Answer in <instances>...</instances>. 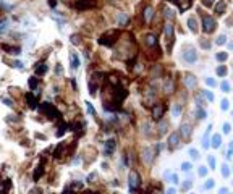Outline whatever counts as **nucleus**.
<instances>
[{
  "label": "nucleus",
  "instance_id": "f257e3e1",
  "mask_svg": "<svg viewBox=\"0 0 233 194\" xmlns=\"http://www.w3.org/2000/svg\"><path fill=\"white\" fill-rule=\"evenodd\" d=\"M118 31H115V29H110V31H107V33H104L102 36H100V39H99V42L102 44V46H113L115 42L118 41Z\"/></svg>",
  "mask_w": 233,
  "mask_h": 194
},
{
  "label": "nucleus",
  "instance_id": "f03ea898",
  "mask_svg": "<svg viewBox=\"0 0 233 194\" xmlns=\"http://www.w3.org/2000/svg\"><path fill=\"white\" fill-rule=\"evenodd\" d=\"M39 112H41V113H45V115L49 116V118H60V112L57 110V108L53 107L52 103H49V102H44L41 105V107H39Z\"/></svg>",
  "mask_w": 233,
  "mask_h": 194
},
{
  "label": "nucleus",
  "instance_id": "7ed1b4c3",
  "mask_svg": "<svg viewBox=\"0 0 233 194\" xmlns=\"http://www.w3.org/2000/svg\"><path fill=\"white\" fill-rule=\"evenodd\" d=\"M202 26H204V33H212L215 29V21H214L212 16H202Z\"/></svg>",
  "mask_w": 233,
  "mask_h": 194
},
{
  "label": "nucleus",
  "instance_id": "20e7f679",
  "mask_svg": "<svg viewBox=\"0 0 233 194\" xmlns=\"http://www.w3.org/2000/svg\"><path fill=\"white\" fill-rule=\"evenodd\" d=\"M128 180H130V191H133V193H135V191L139 188V175L136 173L135 170H133V172H130V176H128Z\"/></svg>",
  "mask_w": 233,
  "mask_h": 194
},
{
  "label": "nucleus",
  "instance_id": "39448f33",
  "mask_svg": "<svg viewBox=\"0 0 233 194\" xmlns=\"http://www.w3.org/2000/svg\"><path fill=\"white\" fill-rule=\"evenodd\" d=\"M162 89H164V92H167V94H170V92L175 91V83H173V79L170 78V76H167V78L164 79V86H162Z\"/></svg>",
  "mask_w": 233,
  "mask_h": 194
},
{
  "label": "nucleus",
  "instance_id": "423d86ee",
  "mask_svg": "<svg viewBox=\"0 0 233 194\" xmlns=\"http://www.w3.org/2000/svg\"><path fill=\"white\" fill-rule=\"evenodd\" d=\"M96 5V0H78L76 2V8L78 10H87L91 7Z\"/></svg>",
  "mask_w": 233,
  "mask_h": 194
},
{
  "label": "nucleus",
  "instance_id": "0eeeda50",
  "mask_svg": "<svg viewBox=\"0 0 233 194\" xmlns=\"http://www.w3.org/2000/svg\"><path fill=\"white\" fill-rule=\"evenodd\" d=\"M144 42H146L147 47H151V49H157V36H155V34H146Z\"/></svg>",
  "mask_w": 233,
  "mask_h": 194
},
{
  "label": "nucleus",
  "instance_id": "6e6552de",
  "mask_svg": "<svg viewBox=\"0 0 233 194\" xmlns=\"http://www.w3.org/2000/svg\"><path fill=\"white\" fill-rule=\"evenodd\" d=\"M164 112H165V107L162 105V103H155L154 110H152V115H154L155 120H160V118H162V115H164Z\"/></svg>",
  "mask_w": 233,
  "mask_h": 194
},
{
  "label": "nucleus",
  "instance_id": "1a4fd4ad",
  "mask_svg": "<svg viewBox=\"0 0 233 194\" xmlns=\"http://www.w3.org/2000/svg\"><path fill=\"white\" fill-rule=\"evenodd\" d=\"M154 154H155V149L152 147H147L146 150L143 152V160L146 162V163H151L152 159H154Z\"/></svg>",
  "mask_w": 233,
  "mask_h": 194
},
{
  "label": "nucleus",
  "instance_id": "9d476101",
  "mask_svg": "<svg viewBox=\"0 0 233 194\" xmlns=\"http://www.w3.org/2000/svg\"><path fill=\"white\" fill-rule=\"evenodd\" d=\"M152 16H154V8H152V7H149V5H147L146 8H144V13H143V20L146 21V23H151Z\"/></svg>",
  "mask_w": 233,
  "mask_h": 194
},
{
  "label": "nucleus",
  "instance_id": "9b49d317",
  "mask_svg": "<svg viewBox=\"0 0 233 194\" xmlns=\"http://www.w3.org/2000/svg\"><path fill=\"white\" fill-rule=\"evenodd\" d=\"M165 36L168 41V47H172L173 44V26L172 25H165Z\"/></svg>",
  "mask_w": 233,
  "mask_h": 194
},
{
  "label": "nucleus",
  "instance_id": "f8f14e48",
  "mask_svg": "<svg viewBox=\"0 0 233 194\" xmlns=\"http://www.w3.org/2000/svg\"><path fill=\"white\" fill-rule=\"evenodd\" d=\"M178 141H180V134H178V133H173L172 136L168 138V147L170 149L176 147V146H178Z\"/></svg>",
  "mask_w": 233,
  "mask_h": 194
},
{
  "label": "nucleus",
  "instance_id": "ddd939ff",
  "mask_svg": "<svg viewBox=\"0 0 233 194\" xmlns=\"http://www.w3.org/2000/svg\"><path fill=\"white\" fill-rule=\"evenodd\" d=\"M44 175V163H41V165H37L36 170H34V175H33V180L34 181H39V178Z\"/></svg>",
  "mask_w": 233,
  "mask_h": 194
},
{
  "label": "nucleus",
  "instance_id": "4468645a",
  "mask_svg": "<svg viewBox=\"0 0 233 194\" xmlns=\"http://www.w3.org/2000/svg\"><path fill=\"white\" fill-rule=\"evenodd\" d=\"M172 2H175V3L180 7L181 12H184L186 8H189V7H191V0H172Z\"/></svg>",
  "mask_w": 233,
  "mask_h": 194
},
{
  "label": "nucleus",
  "instance_id": "2eb2a0df",
  "mask_svg": "<svg viewBox=\"0 0 233 194\" xmlns=\"http://www.w3.org/2000/svg\"><path fill=\"white\" fill-rule=\"evenodd\" d=\"M117 20H118V25L120 26H126L128 23H130V16H128L126 13H118Z\"/></svg>",
  "mask_w": 233,
  "mask_h": 194
},
{
  "label": "nucleus",
  "instance_id": "dca6fc26",
  "mask_svg": "<svg viewBox=\"0 0 233 194\" xmlns=\"http://www.w3.org/2000/svg\"><path fill=\"white\" fill-rule=\"evenodd\" d=\"M70 62H71V68H73V70H78V68H79V57H78V54L70 55Z\"/></svg>",
  "mask_w": 233,
  "mask_h": 194
},
{
  "label": "nucleus",
  "instance_id": "f3484780",
  "mask_svg": "<svg viewBox=\"0 0 233 194\" xmlns=\"http://www.w3.org/2000/svg\"><path fill=\"white\" fill-rule=\"evenodd\" d=\"M26 100H28V105L31 108H36L37 107V99L34 97L33 94H31V92H28V94H26Z\"/></svg>",
  "mask_w": 233,
  "mask_h": 194
},
{
  "label": "nucleus",
  "instance_id": "a211bd4d",
  "mask_svg": "<svg viewBox=\"0 0 233 194\" xmlns=\"http://www.w3.org/2000/svg\"><path fill=\"white\" fill-rule=\"evenodd\" d=\"M184 60H186V62H189V63H193L194 62V60H196V54H194V52H193V50H188V52H184Z\"/></svg>",
  "mask_w": 233,
  "mask_h": 194
},
{
  "label": "nucleus",
  "instance_id": "6ab92c4d",
  "mask_svg": "<svg viewBox=\"0 0 233 194\" xmlns=\"http://www.w3.org/2000/svg\"><path fill=\"white\" fill-rule=\"evenodd\" d=\"M184 84H186L189 89H193V87H194V84H196V79L193 78L191 74H186V78H184Z\"/></svg>",
  "mask_w": 233,
  "mask_h": 194
},
{
  "label": "nucleus",
  "instance_id": "aec40b11",
  "mask_svg": "<svg viewBox=\"0 0 233 194\" xmlns=\"http://www.w3.org/2000/svg\"><path fill=\"white\" fill-rule=\"evenodd\" d=\"M180 133H181V136L188 138L189 134H191V126H189V125H186V123H184L183 126H181V128H180Z\"/></svg>",
  "mask_w": 233,
  "mask_h": 194
},
{
  "label": "nucleus",
  "instance_id": "412c9836",
  "mask_svg": "<svg viewBox=\"0 0 233 194\" xmlns=\"http://www.w3.org/2000/svg\"><path fill=\"white\" fill-rule=\"evenodd\" d=\"M34 70H36V74H39V76H41V74H45V73H47V66L42 65V63H37Z\"/></svg>",
  "mask_w": 233,
  "mask_h": 194
},
{
  "label": "nucleus",
  "instance_id": "4be33fe9",
  "mask_svg": "<svg viewBox=\"0 0 233 194\" xmlns=\"http://www.w3.org/2000/svg\"><path fill=\"white\" fill-rule=\"evenodd\" d=\"M113 147H115V141H113V139H109V141L105 142V154H112Z\"/></svg>",
  "mask_w": 233,
  "mask_h": 194
},
{
  "label": "nucleus",
  "instance_id": "5701e85b",
  "mask_svg": "<svg viewBox=\"0 0 233 194\" xmlns=\"http://www.w3.org/2000/svg\"><path fill=\"white\" fill-rule=\"evenodd\" d=\"M63 149H65V144H63V142H60V144L57 146V149H55V152H53V157H55V159H60L61 157V150H63Z\"/></svg>",
  "mask_w": 233,
  "mask_h": 194
},
{
  "label": "nucleus",
  "instance_id": "b1692460",
  "mask_svg": "<svg viewBox=\"0 0 233 194\" xmlns=\"http://www.w3.org/2000/svg\"><path fill=\"white\" fill-rule=\"evenodd\" d=\"M188 25H189V29H191V31H194V33L197 31V23H196V20H194L193 16L188 20Z\"/></svg>",
  "mask_w": 233,
  "mask_h": 194
},
{
  "label": "nucleus",
  "instance_id": "393cba45",
  "mask_svg": "<svg viewBox=\"0 0 233 194\" xmlns=\"http://www.w3.org/2000/svg\"><path fill=\"white\" fill-rule=\"evenodd\" d=\"M167 126H168L167 121H160V125H159V134H164V133L167 131Z\"/></svg>",
  "mask_w": 233,
  "mask_h": 194
},
{
  "label": "nucleus",
  "instance_id": "a878e982",
  "mask_svg": "<svg viewBox=\"0 0 233 194\" xmlns=\"http://www.w3.org/2000/svg\"><path fill=\"white\" fill-rule=\"evenodd\" d=\"M164 16L165 18H168V20H172L173 16H175V15H173V12L170 8H167V7H164Z\"/></svg>",
  "mask_w": 233,
  "mask_h": 194
},
{
  "label": "nucleus",
  "instance_id": "bb28decb",
  "mask_svg": "<svg viewBox=\"0 0 233 194\" xmlns=\"http://www.w3.org/2000/svg\"><path fill=\"white\" fill-rule=\"evenodd\" d=\"M37 84H39V78H31L29 79V87H31V89H36Z\"/></svg>",
  "mask_w": 233,
  "mask_h": 194
},
{
  "label": "nucleus",
  "instance_id": "cd10ccee",
  "mask_svg": "<svg viewBox=\"0 0 233 194\" xmlns=\"http://www.w3.org/2000/svg\"><path fill=\"white\" fill-rule=\"evenodd\" d=\"M66 129H68V125H66V123H61V125H60V131H57V136H58V138L63 136V133H65Z\"/></svg>",
  "mask_w": 233,
  "mask_h": 194
},
{
  "label": "nucleus",
  "instance_id": "c85d7f7f",
  "mask_svg": "<svg viewBox=\"0 0 233 194\" xmlns=\"http://www.w3.org/2000/svg\"><path fill=\"white\" fill-rule=\"evenodd\" d=\"M7 28H8V21L3 20L2 23H0V34H3L5 31H7Z\"/></svg>",
  "mask_w": 233,
  "mask_h": 194
},
{
  "label": "nucleus",
  "instance_id": "c756f323",
  "mask_svg": "<svg viewBox=\"0 0 233 194\" xmlns=\"http://www.w3.org/2000/svg\"><path fill=\"white\" fill-rule=\"evenodd\" d=\"M149 194H162V189H160V188H151V189H149Z\"/></svg>",
  "mask_w": 233,
  "mask_h": 194
},
{
  "label": "nucleus",
  "instance_id": "7c9ffc66",
  "mask_svg": "<svg viewBox=\"0 0 233 194\" xmlns=\"http://www.w3.org/2000/svg\"><path fill=\"white\" fill-rule=\"evenodd\" d=\"M71 42H73V44H78V42H79V37H78L76 34H73V36H71Z\"/></svg>",
  "mask_w": 233,
  "mask_h": 194
},
{
  "label": "nucleus",
  "instance_id": "2f4dec72",
  "mask_svg": "<svg viewBox=\"0 0 233 194\" xmlns=\"http://www.w3.org/2000/svg\"><path fill=\"white\" fill-rule=\"evenodd\" d=\"M202 3L206 5V7H212V3H214V0H202Z\"/></svg>",
  "mask_w": 233,
  "mask_h": 194
},
{
  "label": "nucleus",
  "instance_id": "473e14b6",
  "mask_svg": "<svg viewBox=\"0 0 233 194\" xmlns=\"http://www.w3.org/2000/svg\"><path fill=\"white\" fill-rule=\"evenodd\" d=\"M55 5H57V0H49V7H50V8H53Z\"/></svg>",
  "mask_w": 233,
  "mask_h": 194
},
{
  "label": "nucleus",
  "instance_id": "72a5a7b5",
  "mask_svg": "<svg viewBox=\"0 0 233 194\" xmlns=\"http://www.w3.org/2000/svg\"><path fill=\"white\" fill-rule=\"evenodd\" d=\"M13 66H16V68H23V63H21V62H15V63H13Z\"/></svg>",
  "mask_w": 233,
  "mask_h": 194
},
{
  "label": "nucleus",
  "instance_id": "f704fd0d",
  "mask_svg": "<svg viewBox=\"0 0 233 194\" xmlns=\"http://www.w3.org/2000/svg\"><path fill=\"white\" fill-rule=\"evenodd\" d=\"M173 113H175V115H178V113H180V105H176V107L173 108Z\"/></svg>",
  "mask_w": 233,
  "mask_h": 194
},
{
  "label": "nucleus",
  "instance_id": "c9c22d12",
  "mask_svg": "<svg viewBox=\"0 0 233 194\" xmlns=\"http://www.w3.org/2000/svg\"><path fill=\"white\" fill-rule=\"evenodd\" d=\"M87 110H89L91 113H92V115H94V108H92V105H91V103H87Z\"/></svg>",
  "mask_w": 233,
  "mask_h": 194
},
{
  "label": "nucleus",
  "instance_id": "e433bc0d",
  "mask_svg": "<svg viewBox=\"0 0 233 194\" xmlns=\"http://www.w3.org/2000/svg\"><path fill=\"white\" fill-rule=\"evenodd\" d=\"M189 154H191V157H197V152H196V150H189Z\"/></svg>",
  "mask_w": 233,
  "mask_h": 194
},
{
  "label": "nucleus",
  "instance_id": "4c0bfd02",
  "mask_svg": "<svg viewBox=\"0 0 233 194\" xmlns=\"http://www.w3.org/2000/svg\"><path fill=\"white\" fill-rule=\"evenodd\" d=\"M86 194H99V193H91V191H87V193Z\"/></svg>",
  "mask_w": 233,
  "mask_h": 194
},
{
  "label": "nucleus",
  "instance_id": "58836bf2",
  "mask_svg": "<svg viewBox=\"0 0 233 194\" xmlns=\"http://www.w3.org/2000/svg\"><path fill=\"white\" fill-rule=\"evenodd\" d=\"M71 194H74V193H71Z\"/></svg>",
  "mask_w": 233,
  "mask_h": 194
}]
</instances>
